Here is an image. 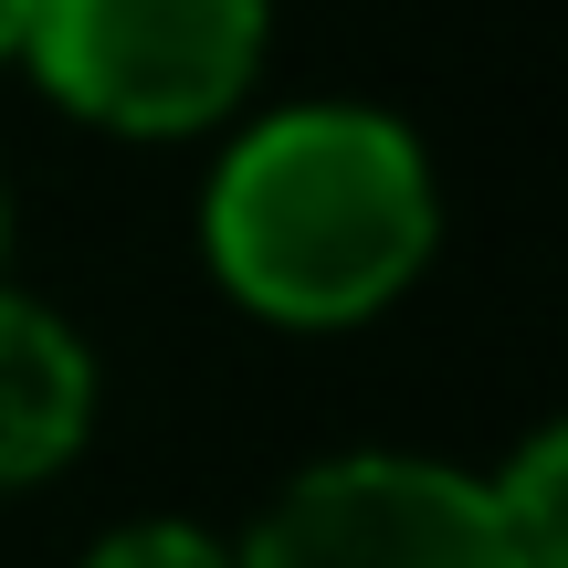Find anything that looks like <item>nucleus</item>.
<instances>
[{
	"instance_id": "1",
	"label": "nucleus",
	"mask_w": 568,
	"mask_h": 568,
	"mask_svg": "<svg viewBox=\"0 0 568 568\" xmlns=\"http://www.w3.org/2000/svg\"><path fill=\"white\" fill-rule=\"evenodd\" d=\"M432 253V169L368 105H305L253 126L211 180V264L284 326H347Z\"/></svg>"
},
{
	"instance_id": "2",
	"label": "nucleus",
	"mask_w": 568,
	"mask_h": 568,
	"mask_svg": "<svg viewBox=\"0 0 568 568\" xmlns=\"http://www.w3.org/2000/svg\"><path fill=\"white\" fill-rule=\"evenodd\" d=\"M21 53L74 116L180 138L253 84L264 0H32Z\"/></svg>"
},
{
	"instance_id": "3",
	"label": "nucleus",
	"mask_w": 568,
	"mask_h": 568,
	"mask_svg": "<svg viewBox=\"0 0 568 568\" xmlns=\"http://www.w3.org/2000/svg\"><path fill=\"white\" fill-rule=\"evenodd\" d=\"M232 568H548V558L506 527L495 485L358 453V464L305 474Z\"/></svg>"
},
{
	"instance_id": "4",
	"label": "nucleus",
	"mask_w": 568,
	"mask_h": 568,
	"mask_svg": "<svg viewBox=\"0 0 568 568\" xmlns=\"http://www.w3.org/2000/svg\"><path fill=\"white\" fill-rule=\"evenodd\" d=\"M84 410H95V368L63 337L42 305L0 295V485H32L63 453L84 443Z\"/></svg>"
},
{
	"instance_id": "5",
	"label": "nucleus",
	"mask_w": 568,
	"mask_h": 568,
	"mask_svg": "<svg viewBox=\"0 0 568 568\" xmlns=\"http://www.w3.org/2000/svg\"><path fill=\"white\" fill-rule=\"evenodd\" d=\"M84 568H232V558L211 548L201 527H126V537H105Z\"/></svg>"
},
{
	"instance_id": "6",
	"label": "nucleus",
	"mask_w": 568,
	"mask_h": 568,
	"mask_svg": "<svg viewBox=\"0 0 568 568\" xmlns=\"http://www.w3.org/2000/svg\"><path fill=\"white\" fill-rule=\"evenodd\" d=\"M21 21H32V0H0V53H21Z\"/></svg>"
}]
</instances>
